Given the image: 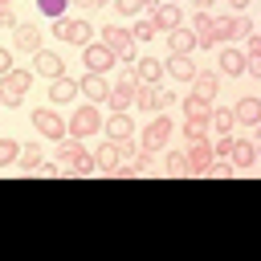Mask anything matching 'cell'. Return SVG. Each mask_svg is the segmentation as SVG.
Returning a JSON list of instances; mask_svg holds the SVG:
<instances>
[{"instance_id": "obj_49", "label": "cell", "mask_w": 261, "mask_h": 261, "mask_svg": "<svg viewBox=\"0 0 261 261\" xmlns=\"http://www.w3.org/2000/svg\"><path fill=\"white\" fill-rule=\"evenodd\" d=\"M159 4H179V0H159Z\"/></svg>"}, {"instance_id": "obj_43", "label": "cell", "mask_w": 261, "mask_h": 261, "mask_svg": "<svg viewBox=\"0 0 261 261\" xmlns=\"http://www.w3.org/2000/svg\"><path fill=\"white\" fill-rule=\"evenodd\" d=\"M114 147H118V159H130V155H135V143H130V139H118Z\"/></svg>"}, {"instance_id": "obj_29", "label": "cell", "mask_w": 261, "mask_h": 261, "mask_svg": "<svg viewBox=\"0 0 261 261\" xmlns=\"http://www.w3.org/2000/svg\"><path fill=\"white\" fill-rule=\"evenodd\" d=\"M94 159H98V175L110 167V163H118V147L106 139V143H98V151H94Z\"/></svg>"}, {"instance_id": "obj_15", "label": "cell", "mask_w": 261, "mask_h": 261, "mask_svg": "<svg viewBox=\"0 0 261 261\" xmlns=\"http://www.w3.org/2000/svg\"><path fill=\"white\" fill-rule=\"evenodd\" d=\"M12 33H16V37H12V41H16V49H24V53H37V49H41V37H45V33H41L37 24L16 20V29H12Z\"/></svg>"}, {"instance_id": "obj_32", "label": "cell", "mask_w": 261, "mask_h": 261, "mask_svg": "<svg viewBox=\"0 0 261 261\" xmlns=\"http://www.w3.org/2000/svg\"><path fill=\"white\" fill-rule=\"evenodd\" d=\"M20 159V143L16 139H0V167H12Z\"/></svg>"}, {"instance_id": "obj_1", "label": "cell", "mask_w": 261, "mask_h": 261, "mask_svg": "<svg viewBox=\"0 0 261 261\" xmlns=\"http://www.w3.org/2000/svg\"><path fill=\"white\" fill-rule=\"evenodd\" d=\"M171 135H175V126H171V118H167V110H159L147 126H143V151L147 155H163L167 151V143H171Z\"/></svg>"}, {"instance_id": "obj_7", "label": "cell", "mask_w": 261, "mask_h": 261, "mask_svg": "<svg viewBox=\"0 0 261 261\" xmlns=\"http://www.w3.org/2000/svg\"><path fill=\"white\" fill-rule=\"evenodd\" d=\"M77 94L86 98V102H94V106H102L106 102V94H110V82H106V73H82L77 77Z\"/></svg>"}, {"instance_id": "obj_10", "label": "cell", "mask_w": 261, "mask_h": 261, "mask_svg": "<svg viewBox=\"0 0 261 261\" xmlns=\"http://www.w3.org/2000/svg\"><path fill=\"white\" fill-rule=\"evenodd\" d=\"M184 159H188V175H204V171H208V163H212V147H208V139L188 143Z\"/></svg>"}, {"instance_id": "obj_12", "label": "cell", "mask_w": 261, "mask_h": 261, "mask_svg": "<svg viewBox=\"0 0 261 261\" xmlns=\"http://www.w3.org/2000/svg\"><path fill=\"white\" fill-rule=\"evenodd\" d=\"M33 73H41V77L53 82V77L65 73V61H61L57 53H49V49H37V53H33Z\"/></svg>"}, {"instance_id": "obj_21", "label": "cell", "mask_w": 261, "mask_h": 261, "mask_svg": "<svg viewBox=\"0 0 261 261\" xmlns=\"http://www.w3.org/2000/svg\"><path fill=\"white\" fill-rule=\"evenodd\" d=\"M192 94L212 102V98L220 94V73H200V69H196V77H192Z\"/></svg>"}, {"instance_id": "obj_48", "label": "cell", "mask_w": 261, "mask_h": 261, "mask_svg": "<svg viewBox=\"0 0 261 261\" xmlns=\"http://www.w3.org/2000/svg\"><path fill=\"white\" fill-rule=\"evenodd\" d=\"M69 4H82V8H90V0H69Z\"/></svg>"}, {"instance_id": "obj_41", "label": "cell", "mask_w": 261, "mask_h": 261, "mask_svg": "<svg viewBox=\"0 0 261 261\" xmlns=\"http://www.w3.org/2000/svg\"><path fill=\"white\" fill-rule=\"evenodd\" d=\"M245 41H249V45H245V57H261V37H257V33H249Z\"/></svg>"}, {"instance_id": "obj_27", "label": "cell", "mask_w": 261, "mask_h": 261, "mask_svg": "<svg viewBox=\"0 0 261 261\" xmlns=\"http://www.w3.org/2000/svg\"><path fill=\"white\" fill-rule=\"evenodd\" d=\"M159 175H188V159H184V151H163V167H159Z\"/></svg>"}, {"instance_id": "obj_39", "label": "cell", "mask_w": 261, "mask_h": 261, "mask_svg": "<svg viewBox=\"0 0 261 261\" xmlns=\"http://www.w3.org/2000/svg\"><path fill=\"white\" fill-rule=\"evenodd\" d=\"M212 147V159H228V151H232V135H220L216 143H208Z\"/></svg>"}, {"instance_id": "obj_25", "label": "cell", "mask_w": 261, "mask_h": 261, "mask_svg": "<svg viewBox=\"0 0 261 261\" xmlns=\"http://www.w3.org/2000/svg\"><path fill=\"white\" fill-rule=\"evenodd\" d=\"M175 102L184 106V118H208V110H212V102H208V98H196V94L175 98Z\"/></svg>"}, {"instance_id": "obj_4", "label": "cell", "mask_w": 261, "mask_h": 261, "mask_svg": "<svg viewBox=\"0 0 261 261\" xmlns=\"http://www.w3.org/2000/svg\"><path fill=\"white\" fill-rule=\"evenodd\" d=\"M135 94H139V82H135V73H126L122 82H110V94H106V106H110V114H118V110H126V114H130V106H135Z\"/></svg>"}, {"instance_id": "obj_30", "label": "cell", "mask_w": 261, "mask_h": 261, "mask_svg": "<svg viewBox=\"0 0 261 261\" xmlns=\"http://www.w3.org/2000/svg\"><path fill=\"white\" fill-rule=\"evenodd\" d=\"M37 163H41V151H37L33 143H29V147H20V159H16V167H20L24 175H33V171H37Z\"/></svg>"}, {"instance_id": "obj_23", "label": "cell", "mask_w": 261, "mask_h": 261, "mask_svg": "<svg viewBox=\"0 0 261 261\" xmlns=\"http://www.w3.org/2000/svg\"><path fill=\"white\" fill-rule=\"evenodd\" d=\"M77 151H82V139H73V135H61L57 139V163L65 167V175H69V163L77 159Z\"/></svg>"}, {"instance_id": "obj_33", "label": "cell", "mask_w": 261, "mask_h": 261, "mask_svg": "<svg viewBox=\"0 0 261 261\" xmlns=\"http://www.w3.org/2000/svg\"><path fill=\"white\" fill-rule=\"evenodd\" d=\"M212 33H216V41L224 45H232V16H212Z\"/></svg>"}, {"instance_id": "obj_22", "label": "cell", "mask_w": 261, "mask_h": 261, "mask_svg": "<svg viewBox=\"0 0 261 261\" xmlns=\"http://www.w3.org/2000/svg\"><path fill=\"white\" fill-rule=\"evenodd\" d=\"M49 98H53V102H73V98H82V94H77V82L61 73V77L49 82Z\"/></svg>"}, {"instance_id": "obj_20", "label": "cell", "mask_w": 261, "mask_h": 261, "mask_svg": "<svg viewBox=\"0 0 261 261\" xmlns=\"http://www.w3.org/2000/svg\"><path fill=\"white\" fill-rule=\"evenodd\" d=\"M163 37H167V49H171V53H196V37H192V29H188V24H179V29L163 33Z\"/></svg>"}, {"instance_id": "obj_26", "label": "cell", "mask_w": 261, "mask_h": 261, "mask_svg": "<svg viewBox=\"0 0 261 261\" xmlns=\"http://www.w3.org/2000/svg\"><path fill=\"white\" fill-rule=\"evenodd\" d=\"M69 175H98V159H94V151H77V159L69 163Z\"/></svg>"}, {"instance_id": "obj_16", "label": "cell", "mask_w": 261, "mask_h": 261, "mask_svg": "<svg viewBox=\"0 0 261 261\" xmlns=\"http://www.w3.org/2000/svg\"><path fill=\"white\" fill-rule=\"evenodd\" d=\"M216 69H220L224 77H241V73H245V53L232 49V45H224L220 57H216Z\"/></svg>"}, {"instance_id": "obj_38", "label": "cell", "mask_w": 261, "mask_h": 261, "mask_svg": "<svg viewBox=\"0 0 261 261\" xmlns=\"http://www.w3.org/2000/svg\"><path fill=\"white\" fill-rule=\"evenodd\" d=\"M192 37H196V49H216V45H220V41H216V33H212V24H208V29H200V33H192Z\"/></svg>"}, {"instance_id": "obj_24", "label": "cell", "mask_w": 261, "mask_h": 261, "mask_svg": "<svg viewBox=\"0 0 261 261\" xmlns=\"http://www.w3.org/2000/svg\"><path fill=\"white\" fill-rule=\"evenodd\" d=\"M232 126H237L232 110H224V106H212V110H208V130H216V135H228Z\"/></svg>"}, {"instance_id": "obj_42", "label": "cell", "mask_w": 261, "mask_h": 261, "mask_svg": "<svg viewBox=\"0 0 261 261\" xmlns=\"http://www.w3.org/2000/svg\"><path fill=\"white\" fill-rule=\"evenodd\" d=\"M208 24H212V16H208V12H200V8H196V20H192V33H200V29H208Z\"/></svg>"}, {"instance_id": "obj_40", "label": "cell", "mask_w": 261, "mask_h": 261, "mask_svg": "<svg viewBox=\"0 0 261 261\" xmlns=\"http://www.w3.org/2000/svg\"><path fill=\"white\" fill-rule=\"evenodd\" d=\"M69 20H73L69 12H65V16H53V37H61V41H65V33H69Z\"/></svg>"}, {"instance_id": "obj_46", "label": "cell", "mask_w": 261, "mask_h": 261, "mask_svg": "<svg viewBox=\"0 0 261 261\" xmlns=\"http://www.w3.org/2000/svg\"><path fill=\"white\" fill-rule=\"evenodd\" d=\"M228 4H232V8H237V12H245V8H249V4H253V0H228Z\"/></svg>"}, {"instance_id": "obj_13", "label": "cell", "mask_w": 261, "mask_h": 261, "mask_svg": "<svg viewBox=\"0 0 261 261\" xmlns=\"http://www.w3.org/2000/svg\"><path fill=\"white\" fill-rule=\"evenodd\" d=\"M102 130H106V139H110V143H118V139H130L135 122H130V114H126V110H118V114H106V118H102Z\"/></svg>"}, {"instance_id": "obj_11", "label": "cell", "mask_w": 261, "mask_h": 261, "mask_svg": "<svg viewBox=\"0 0 261 261\" xmlns=\"http://www.w3.org/2000/svg\"><path fill=\"white\" fill-rule=\"evenodd\" d=\"M151 24H155L159 33H171V29H179V24H184V12H179V4H155V8H151Z\"/></svg>"}, {"instance_id": "obj_14", "label": "cell", "mask_w": 261, "mask_h": 261, "mask_svg": "<svg viewBox=\"0 0 261 261\" xmlns=\"http://www.w3.org/2000/svg\"><path fill=\"white\" fill-rule=\"evenodd\" d=\"M228 163H232L237 171H249V167L257 163V147H253V139H232V151H228Z\"/></svg>"}, {"instance_id": "obj_17", "label": "cell", "mask_w": 261, "mask_h": 261, "mask_svg": "<svg viewBox=\"0 0 261 261\" xmlns=\"http://www.w3.org/2000/svg\"><path fill=\"white\" fill-rule=\"evenodd\" d=\"M163 69H167L175 82H192V77H196V61H192V53H171Z\"/></svg>"}, {"instance_id": "obj_36", "label": "cell", "mask_w": 261, "mask_h": 261, "mask_svg": "<svg viewBox=\"0 0 261 261\" xmlns=\"http://www.w3.org/2000/svg\"><path fill=\"white\" fill-rule=\"evenodd\" d=\"M37 8L53 20V16H65V8H69V0H37Z\"/></svg>"}, {"instance_id": "obj_8", "label": "cell", "mask_w": 261, "mask_h": 261, "mask_svg": "<svg viewBox=\"0 0 261 261\" xmlns=\"http://www.w3.org/2000/svg\"><path fill=\"white\" fill-rule=\"evenodd\" d=\"M33 130H41L45 139H61V135H65V118H61L53 106H37V110H33Z\"/></svg>"}, {"instance_id": "obj_45", "label": "cell", "mask_w": 261, "mask_h": 261, "mask_svg": "<svg viewBox=\"0 0 261 261\" xmlns=\"http://www.w3.org/2000/svg\"><path fill=\"white\" fill-rule=\"evenodd\" d=\"M8 69H12V53H8V49H0V77H4Z\"/></svg>"}, {"instance_id": "obj_18", "label": "cell", "mask_w": 261, "mask_h": 261, "mask_svg": "<svg viewBox=\"0 0 261 261\" xmlns=\"http://www.w3.org/2000/svg\"><path fill=\"white\" fill-rule=\"evenodd\" d=\"M94 37H98V29H94L90 20H82V16H73V20H69V33H65V45H77V49H82V45H90Z\"/></svg>"}, {"instance_id": "obj_19", "label": "cell", "mask_w": 261, "mask_h": 261, "mask_svg": "<svg viewBox=\"0 0 261 261\" xmlns=\"http://www.w3.org/2000/svg\"><path fill=\"white\" fill-rule=\"evenodd\" d=\"M232 118H237L241 126H261V102H257V98H241V102L232 106Z\"/></svg>"}, {"instance_id": "obj_28", "label": "cell", "mask_w": 261, "mask_h": 261, "mask_svg": "<svg viewBox=\"0 0 261 261\" xmlns=\"http://www.w3.org/2000/svg\"><path fill=\"white\" fill-rule=\"evenodd\" d=\"M179 130H184V139H188V143H196V139H208V135H212V130H208V118H184V126H179Z\"/></svg>"}, {"instance_id": "obj_37", "label": "cell", "mask_w": 261, "mask_h": 261, "mask_svg": "<svg viewBox=\"0 0 261 261\" xmlns=\"http://www.w3.org/2000/svg\"><path fill=\"white\" fill-rule=\"evenodd\" d=\"M249 33H253V20H249L245 12H237V16H232V41H237V37H249Z\"/></svg>"}, {"instance_id": "obj_2", "label": "cell", "mask_w": 261, "mask_h": 261, "mask_svg": "<svg viewBox=\"0 0 261 261\" xmlns=\"http://www.w3.org/2000/svg\"><path fill=\"white\" fill-rule=\"evenodd\" d=\"M98 130H102V110H98L94 102L73 106V114H69V122H65V135H73V139H90V135H98Z\"/></svg>"}, {"instance_id": "obj_9", "label": "cell", "mask_w": 261, "mask_h": 261, "mask_svg": "<svg viewBox=\"0 0 261 261\" xmlns=\"http://www.w3.org/2000/svg\"><path fill=\"white\" fill-rule=\"evenodd\" d=\"M130 73H135L139 86H163V61L159 57H135Z\"/></svg>"}, {"instance_id": "obj_50", "label": "cell", "mask_w": 261, "mask_h": 261, "mask_svg": "<svg viewBox=\"0 0 261 261\" xmlns=\"http://www.w3.org/2000/svg\"><path fill=\"white\" fill-rule=\"evenodd\" d=\"M8 4H12V0H0V8H8Z\"/></svg>"}, {"instance_id": "obj_31", "label": "cell", "mask_w": 261, "mask_h": 261, "mask_svg": "<svg viewBox=\"0 0 261 261\" xmlns=\"http://www.w3.org/2000/svg\"><path fill=\"white\" fill-rule=\"evenodd\" d=\"M130 37H135V41L143 45V41H155V37H159V29L151 24V16H143V20H135V29H130Z\"/></svg>"}, {"instance_id": "obj_47", "label": "cell", "mask_w": 261, "mask_h": 261, "mask_svg": "<svg viewBox=\"0 0 261 261\" xmlns=\"http://www.w3.org/2000/svg\"><path fill=\"white\" fill-rule=\"evenodd\" d=\"M102 4H114V0H90V8H102Z\"/></svg>"}, {"instance_id": "obj_44", "label": "cell", "mask_w": 261, "mask_h": 261, "mask_svg": "<svg viewBox=\"0 0 261 261\" xmlns=\"http://www.w3.org/2000/svg\"><path fill=\"white\" fill-rule=\"evenodd\" d=\"M0 29H16V16H12V8H0Z\"/></svg>"}, {"instance_id": "obj_5", "label": "cell", "mask_w": 261, "mask_h": 261, "mask_svg": "<svg viewBox=\"0 0 261 261\" xmlns=\"http://www.w3.org/2000/svg\"><path fill=\"white\" fill-rule=\"evenodd\" d=\"M82 65L90 73H110L118 61H114V49H106L102 41H90V45H82Z\"/></svg>"}, {"instance_id": "obj_3", "label": "cell", "mask_w": 261, "mask_h": 261, "mask_svg": "<svg viewBox=\"0 0 261 261\" xmlns=\"http://www.w3.org/2000/svg\"><path fill=\"white\" fill-rule=\"evenodd\" d=\"M29 90H33V73H29V69H16V65H12V69L0 77V102H4V106H20V98H24Z\"/></svg>"}, {"instance_id": "obj_35", "label": "cell", "mask_w": 261, "mask_h": 261, "mask_svg": "<svg viewBox=\"0 0 261 261\" xmlns=\"http://www.w3.org/2000/svg\"><path fill=\"white\" fill-rule=\"evenodd\" d=\"M204 175H216V179H228V175H237V167H232V163H228V159H212V163H208V171H204Z\"/></svg>"}, {"instance_id": "obj_6", "label": "cell", "mask_w": 261, "mask_h": 261, "mask_svg": "<svg viewBox=\"0 0 261 261\" xmlns=\"http://www.w3.org/2000/svg\"><path fill=\"white\" fill-rule=\"evenodd\" d=\"M171 102H175V94L163 90V86H139V94H135V106L147 110V114H159V110H167Z\"/></svg>"}, {"instance_id": "obj_34", "label": "cell", "mask_w": 261, "mask_h": 261, "mask_svg": "<svg viewBox=\"0 0 261 261\" xmlns=\"http://www.w3.org/2000/svg\"><path fill=\"white\" fill-rule=\"evenodd\" d=\"M114 4H118V12H122V16H139L143 8H155L159 0H114Z\"/></svg>"}]
</instances>
